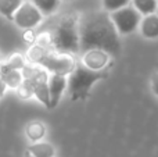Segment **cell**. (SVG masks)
<instances>
[{
	"instance_id": "1",
	"label": "cell",
	"mask_w": 158,
	"mask_h": 157,
	"mask_svg": "<svg viewBox=\"0 0 158 157\" xmlns=\"http://www.w3.org/2000/svg\"><path fill=\"white\" fill-rule=\"evenodd\" d=\"M81 47L86 52L89 49H103L111 56L121 52L119 33L111 17L106 13H92L79 24Z\"/></svg>"
},
{
	"instance_id": "2",
	"label": "cell",
	"mask_w": 158,
	"mask_h": 157,
	"mask_svg": "<svg viewBox=\"0 0 158 157\" xmlns=\"http://www.w3.org/2000/svg\"><path fill=\"white\" fill-rule=\"evenodd\" d=\"M110 74V67L101 71L87 68L85 64H77L75 70L68 78V93L72 102L86 100L90 93V89L96 82L106 79Z\"/></svg>"
},
{
	"instance_id": "3",
	"label": "cell",
	"mask_w": 158,
	"mask_h": 157,
	"mask_svg": "<svg viewBox=\"0 0 158 157\" xmlns=\"http://www.w3.org/2000/svg\"><path fill=\"white\" fill-rule=\"evenodd\" d=\"M53 46L64 53H77L81 49L79 24L74 15H65L60 19L53 32Z\"/></svg>"
},
{
	"instance_id": "4",
	"label": "cell",
	"mask_w": 158,
	"mask_h": 157,
	"mask_svg": "<svg viewBox=\"0 0 158 157\" xmlns=\"http://www.w3.org/2000/svg\"><path fill=\"white\" fill-rule=\"evenodd\" d=\"M110 17H111L118 33L121 35H129V33L135 32L137 27H140V21H142V14L135 7H129V6H125L117 11H112Z\"/></svg>"
},
{
	"instance_id": "5",
	"label": "cell",
	"mask_w": 158,
	"mask_h": 157,
	"mask_svg": "<svg viewBox=\"0 0 158 157\" xmlns=\"http://www.w3.org/2000/svg\"><path fill=\"white\" fill-rule=\"evenodd\" d=\"M40 66L43 68H46L49 72L52 74H60V75H65L69 77L72 71L77 67L75 60L71 57L69 53H64V52H50L46 54V57L43 58V61L40 63Z\"/></svg>"
},
{
	"instance_id": "6",
	"label": "cell",
	"mask_w": 158,
	"mask_h": 157,
	"mask_svg": "<svg viewBox=\"0 0 158 157\" xmlns=\"http://www.w3.org/2000/svg\"><path fill=\"white\" fill-rule=\"evenodd\" d=\"M42 18H43V14L33 3L29 2H24L14 14V22L21 29H33L40 24Z\"/></svg>"
},
{
	"instance_id": "7",
	"label": "cell",
	"mask_w": 158,
	"mask_h": 157,
	"mask_svg": "<svg viewBox=\"0 0 158 157\" xmlns=\"http://www.w3.org/2000/svg\"><path fill=\"white\" fill-rule=\"evenodd\" d=\"M110 53L103 49H89L82 57V64L90 70L101 71L110 67Z\"/></svg>"
},
{
	"instance_id": "8",
	"label": "cell",
	"mask_w": 158,
	"mask_h": 157,
	"mask_svg": "<svg viewBox=\"0 0 158 157\" xmlns=\"http://www.w3.org/2000/svg\"><path fill=\"white\" fill-rule=\"evenodd\" d=\"M67 88H68V78L65 75L52 74V77H49V92H50L49 108L57 107L61 96L64 95Z\"/></svg>"
},
{
	"instance_id": "9",
	"label": "cell",
	"mask_w": 158,
	"mask_h": 157,
	"mask_svg": "<svg viewBox=\"0 0 158 157\" xmlns=\"http://www.w3.org/2000/svg\"><path fill=\"white\" fill-rule=\"evenodd\" d=\"M140 32L146 39L158 38V14L144 15V18L140 21Z\"/></svg>"
},
{
	"instance_id": "10",
	"label": "cell",
	"mask_w": 158,
	"mask_h": 157,
	"mask_svg": "<svg viewBox=\"0 0 158 157\" xmlns=\"http://www.w3.org/2000/svg\"><path fill=\"white\" fill-rule=\"evenodd\" d=\"M0 78L6 86L8 88L17 89L24 81V75H22L21 70H10V68H0Z\"/></svg>"
},
{
	"instance_id": "11",
	"label": "cell",
	"mask_w": 158,
	"mask_h": 157,
	"mask_svg": "<svg viewBox=\"0 0 158 157\" xmlns=\"http://www.w3.org/2000/svg\"><path fill=\"white\" fill-rule=\"evenodd\" d=\"M28 152L31 153L33 157H54L56 156V149L53 145H50L49 142H33V145H31L28 147Z\"/></svg>"
},
{
	"instance_id": "12",
	"label": "cell",
	"mask_w": 158,
	"mask_h": 157,
	"mask_svg": "<svg viewBox=\"0 0 158 157\" xmlns=\"http://www.w3.org/2000/svg\"><path fill=\"white\" fill-rule=\"evenodd\" d=\"M25 134H27L29 141L39 142L44 138V135H46V127H44V124L40 121H32L27 125Z\"/></svg>"
},
{
	"instance_id": "13",
	"label": "cell",
	"mask_w": 158,
	"mask_h": 157,
	"mask_svg": "<svg viewBox=\"0 0 158 157\" xmlns=\"http://www.w3.org/2000/svg\"><path fill=\"white\" fill-rule=\"evenodd\" d=\"M22 3L24 0H0V14L7 19H14V14Z\"/></svg>"
},
{
	"instance_id": "14",
	"label": "cell",
	"mask_w": 158,
	"mask_h": 157,
	"mask_svg": "<svg viewBox=\"0 0 158 157\" xmlns=\"http://www.w3.org/2000/svg\"><path fill=\"white\" fill-rule=\"evenodd\" d=\"M132 3L142 15H150L158 10V0H132Z\"/></svg>"
},
{
	"instance_id": "15",
	"label": "cell",
	"mask_w": 158,
	"mask_h": 157,
	"mask_svg": "<svg viewBox=\"0 0 158 157\" xmlns=\"http://www.w3.org/2000/svg\"><path fill=\"white\" fill-rule=\"evenodd\" d=\"M49 53L47 47H43L40 45H32L31 49L28 50V60L31 61L32 64H38L40 66V63L43 61V58L46 57V54Z\"/></svg>"
},
{
	"instance_id": "16",
	"label": "cell",
	"mask_w": 158,
	"mask_h": 157,
	"mask_svg": "<svg viewBox=\"0 0 158 157\" xmlns=\"http://www.w3.org/2000/svg\"><path fill=\"white\" fill-rule=\"evenodd\" d=\"M43 15L53 14L60 6V0H31Z\"/></svg>"
},
{
	"instance_id": "17",
	"label": "cell",
	"mask_w": 158,
	"mask_h": 157,
	"mask_svg": "<svg viewBox=\"0 0 158 157\" xmlns=\"http://www.w3.org/2000/svg\"><path fill=\"white\" fill-rule=\"evenodd\" d=\"M25 67V63H24V57H22L21 54H18V53H15V54L10 56V57L7 58L6 61H2V64H0V68H10V70H21Z\"/></svg>"
},
{
	"instance_id": "18",
	"label": "cell",
	"mask_w": 158,
	"mask_h": 157,
	"mask_svg": "<svg viewBox=\"0 0 158 157\" xmlns=\"http://www.w3.org/2000/svg\"><path fill=\"white\" fill-rule=\"evenodd\" d=\"M129 2L131 0H103V6L107 11H111L112 13V11H117L119 8L128 6Z\"/></svg>"
},
{
	"instance_id": "19",
	"label": "cell",
	"mask_w": 158,
	"mask_h": 157,
	"mask_svg": "<svg viewBox=\"0 0 158 157\" xmlns=\"http://www.w3.org/2000/svg\"><path fill=\"white\" fill-rule=\"evenodd\" d=\"M17 95L21 99H29L31 96H33V91H32V86H31L29 81H27V79L22 81V83L17 88Z\"/></svg>"
},
{
	"instance_id": "20",
	"label": "cell",
	"mask_w": 158,
	"mask_h": 157,
	"mask_svg": "<svg viewBox=\"0 0 158 157\" xmlns=\"http://www.w3.org/2000/svg\"><path fill=\"white\" fill-rule=\"evenodd\" d=\"M36 45H40L43 47L53 46V33L49 32H42L39 35H36Z\"/></svg>"
},
{
	"instance_id": "21",
	"label": "cell",
	"mask_w": 158,
	"mask_h": 157,
	"mask_svg": "<svg viewBox=\"0 0 158 157\" xmlns=\"http://www.w3.org/2000/svg\"><path fill=\"white\" fill-rule=\"evenodd\" d=\"M22 39H24L28 45L32 46V45H35V42H36V35L32 32V29H25V33L22 35Z\"/></svg>"
},
{
	"instance_id": "22",
	"label": "cell",
	"mask_w": 158,
	"mask_h": 157,
	"mask_svg": "<svg viewBox=\"0 0 158 157\" xmlns=\"http://www.w3.org/2000/svg\"><path fill=\"white\" fill-rule=\"evenodd\" d=\"M151 89H153L154 95L158 96V71H156L151 77Z\"/></svg>"
},
{
	"instance_id": "23",
	"label": "cell",
	"mask_w": 158,
	"mask_h": 157,
	"mask_svg": "<svg viewBox=\"0 0 158 157\" xmlns=\"http://www.w3.org/2000/svg\"><path fill=\"white\" fill-rule=\"evenodd\" d=\"M25 157H33L32 155H31V153L29 152H27V153H25Z\"/></svg>"
},
{
	"instance_id": "24",
	"label": "cell",
	"mask_w": 158,
	"mask_h": 157,
	"mask_svg": "<svg viewBox=\"0 0 158 157\" xmlns=\"http://www.w3.org/2000/svg\"><path fill=\"white\" fill-rule=\"evenodd\" d=\"M2 61H3V60H2V56H0V64H2Z\"/></svg>"
},
{
	"instance_id": "25",
	"label": "cell",
	"mask_w": 158,
	"mask_h": 157,
	"mask_svg": "<svg viewBox=\"0 0 158 157\" xmlns=\"http://www.w3.org/2000/svg\"><path fill=\"white\" fill-rule=\"evenodd\" d=\"M157 13H158V10H157Z\"/></svg>"
}]
</instances>
